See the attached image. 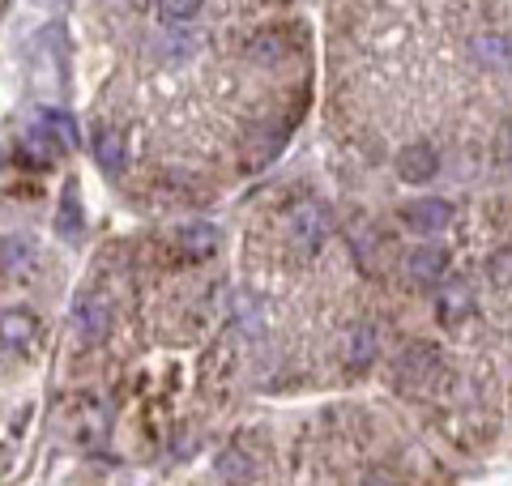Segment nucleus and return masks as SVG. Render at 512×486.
<instances>
[{"instance_id": "obj_2", "label": "nucleus", "mask_w": 512, "mask_h": 486, "mask_svg": "<svg viewBox=\"0 0 512 486\" xmlns=\"http://www.w3.org/2000/svg\"><path fill=\"white\" fill-rule=\"evenodd\" d=\"M402 218H406L410 231L436 235V231H444V226L453 222V205L440 201V197H423V201H410V205L402 209Z\"/></svg>"}, {"instance_id": "obj_12", "label": "nucleus", "mask_w": 512, "mask_h": 486, "mask_svg": "<svg viewBox=\"0 0 512 486\" xmlns=\"http://www.w3.org/2000/svg\"><path fill=\"white\" fill-rule=\"evenodd\" d=\"M30 333H35V320H30L26 307H9V312H5V346H9V350L26 346Z\"/></svg>"}, {"instance_id": "obj_6", "label": "nucleus", "mask_w": 512, "mask_h": 486, "mask_svg": "<svg viewBox=\"0 0 512 486\" xmlns=\"http://www.w3.org/2000/svg\"><path fill=\"white\" fill-rule=\"evenodd\" d=\"M444 265H448V252L440 248V243H419V248L410 252V261H406V273L414 282H440Z\"/></svg>"}, {"instance_id": "obj_20", "label": "nucleus", "mask_w": 512, "mask_h": 486, "mask_svg": "<svg viewBox=\"0 0 512 486\" xmlns=\"http://www.w3.org/2000/svg\"><path fill=\"white\" fill-rule=\"evenodd\" d=\"M363 486H397V482H393V478H389V474H372V478H367V482H363Z\"/></svg>"}, {"instance_id": "obj_5", "label": "nucleus", "mask_w": 512, "mask_h": 486, "mask_svg": "<svg viewBox=\"0 0 512 486\" xmlns=\"http://www.w3.org/2000/svg\"><path fill=\"white\" fill-rule=\"evenodd\" d=\"M470 303H474V295H470V282L466 278H444L436 282V307H440V316L453 324V320H461L470 312Z\"/></svg>"}, {"instance_id": "obj_18", "label": "nucleus", "mask_w": 512, "mask_h": 486, "mask_svg": "<svg viewBox=\"0 0 512 486\" xmlns=\"http://www.w3.org/2000/svg\"><path fill=\"white\" fill-rule=\"evenodd\" d=\"M218 469H222V474H227L235 486H239V482H248V465L239 461V457H222V461H218Z\"/></svg>"}, {"instance_id": "obj_1", "label": "nucleus", "mask_w": 512, "mask_h": 486, "mask_svg": "<svg viewBox=\"0 0 512 486\" xmlns=\"http://www.w3.org/2000/svg\"><path fill=\"white\" fill-rule=\"evenodd\" d=\"M325 239H329V209L320 201H303L291 214V243L303 256H316Z\"/></svg>"}, {"instance_id": "obj_13", "label": "nucleus", "mask_w": 512, "mask_h": 486, "mask_svg": "<svg viewBox=\"0 0 512 486\" xmlns=\"http://www.w3.org/2000/svg\"><path fill=\"white\" fill-rule=\"evenodd\" d=\"M56 231H60L64 239H77V235H82V222H77V192H73V188H64V197H60Z\"/></svg>"}, {"instance_id": "obj_10", "label": "nucleus", "mask_w": 512, "mask_h": 486, "mask_svg": "<svg viewBox=\"0 0 512 486\" xmlns=\"http://www.w3.org/2000/svg\"><path fill=\"white\" fill-rule=\"evenodd\" d=\"M47 137H56V141L64 145V150H73V145H77V128H73V120H69V116H64V111H60V107H47V111H43V116H39V128H35V141H47ZM47 145H52V141H47Z\"/></svg>"}, {"instance_id": "obj_7", "label": "nucleus", "mask_w": 512, "mask_h": 486, "mask_svg": "<svg viewBox=\"0 0 512 486\" xmlns=\"http://www.w3.org/2000/svg\"><path fill=\"white\" fill-rule=\"evenodd\" d=\"M107 324H111V312L103 299H82L77 303V337H82L86 346H99L107 337Z\"/></svg>"}, {"instance_id": "obj_8", "label": "nucleus", "mask_w": 512, "mask_h": 486, "mask_svg": "<svg viewBox=\"0 0 512 486\" xmlns=\"http://www.w3.org/2000/svg\"><path fill=\"white\" fill-rule=\"evenodd\" d=\"M376 350H380V342H376V329H372V324H359V329H350V337H346V367H350V371L372 367Z\"/></svg>"}, {"instance_id": "obj_3", "label": "nucleus", "mask_w": 512, "mask_h": 486, "mask_svg": "<svg viewBox=\"0 0 512 486\" xmlns=\"http://www.w3.org/2000/svg\"><path fill=\"white\" fill-rule=\"evenodd\" d=\"M436 367H440V359H436V350H431V346H406L402 354H397V363H393L397 384H402V388L427 384L431 376H436Z\"/></svg>"}, {"instance_id": "obj_14", "label": "nucleus", "mask_w": 512, "mask_h": 486, "mask_svg": "<svg viewBox=\"0 0 512 486\" xmlns=\"http://www.w3.org/2000/svg\"><path fill=\"white\" fill-rule=\"evenodd\" d=\"M478 52H483L487 64H508L512 60V43L504 35H483L478 39Z\"/></svg>"}, {"instance_id": "obj_9", "label": "nucleus", "mask_w": 512, "mask_h": 486, "mask_svg": "<svg viewBox=\"0 0 512 486\" xmlns=\"http://www.w3.org/2000/svg\"><path fill=\"white\" fill-rule=\"evenodd\" d=\"M124 137L116 133V128H99L94 133V162L107 171V175H120L124 171Z\"/></svg>"}, {"instance_id": "obj_16", "label": "nucleus", "mask_w": 512, "mask_h": 486, "mask_svg": "<svg viewBox=\"0 0 512 486\" xmlns=\"http://www.w3.org/2000/svg\"><path fill=\"white\" fill-rule=\"evenodd\" d=\"M22 265H26V239L9 235V239H5V273L13 278V273H18Z\"/></svg>"}, {"instance_id": "obj_15", "label": "nucleus", "mask_w": 512, "mask_h": 486, "mask_svg": "<svg viewBox=\"0 0 512 486\" xmlns=\"http://www.w3.org/2000/svg\"><path fill=\"white\" fill-rule=\"evenodd\" d=\"M167 22H192L201 13V0H158Z\"/></svg>"}, {"instance_id": "obj_21", "label": "nucleus", "mask_w": 512, "mask_h": 486, "mask_svg": "<svg viewBox=\"0 0 512 486\" xmlns=\"http://www.w3.org/2000/svg\"><path fill=\"white\" fill-rule=\"evenodd\" d=\"M133 5H146V0H133Z\"/></svg>"}, {"instance_id": "obj_19", "label": "nucleus", "mask_w": 512, "mask_h": 486, "mask_svg": "<svg viewBox=\"0 0 512 486\" xmlns=\"http://www.w3.org/2000/svg\"><path fill=\"white\" fill-rule=\"evenodd\" d=\"M500 162H504V171H512V128H504V141H500Z\"/></svg>"}, {"instance_id": "obj_17", "label": "nucleus", "mask_w": 512, "mask_h": 486, "mask_svg": "<svg viewBox=\"0 0 512 486\" xmlns=\"http://www.w3.org/2000/svg\"><path fill=\"white\" fill-rule=\"evenodd\" d=\"M278 56H282V43H274V35L252 43V60H278Z\"/></svg>"}, {"instance_id": "obj_4", "label": "nucleus", "mask_w": 512, "mask_h": 486, "mask_svg": "<svg viewBox=\"0 0 512 486\" xmlns=\"http://www.w3.org/2000/svg\"><path fill=\"white\" fill-rule=\"evenodd\" d=\"M436 171H440V154L431 150L427 141H414L397 154V175H402L406 184H427Z\"/></svg>"}, {"instance_id": "obj_11", "label": "nucleus", "mask_w": 512, "mask_h": 486, "mask_svg": "<svg viewBox=\"0 0 512 486\" xmlns=\"http://www.w3.org/2000/svg\"><path fill=\"white\" fill-rule=\"evenodd\" d=\"M180 248L188 256H214L218 252V226L214 222H188L180 231Z\"/></svg>"}]
</instances>
